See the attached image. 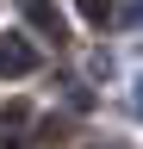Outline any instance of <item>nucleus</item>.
I'll use <instances>...</instances> for the list:
<instances>
[{
  "mask_svg": "<svg viewBox=\"0 0 143 149\" xmlns=\"http://www.w3.org/2000/svg\"><path fill=\"white\" fill-rule=\"evenodd\" d=\"M19 13H25L31 25H38V31L50 37V44H62V37H68V19H62L56 6H50V0H19Z\"/></svg>",
  "mask_w": 143,
  "mask_h": 149,
  "instance_id": "f257e3e1",
  "label": "nucleus"
},
{
  "mask_svg": "<svg viewBox=\"0 0 143 149\" xmlns=\"http://www.w3.org/2000/svg\"><path fill=\"white\" fill-rule=\"evenodd\" d=\"M38 68V56H31L19 37H6V44H0V74H31Z\"/></svg>",
  "mask_w": 143,
  "mask_h": 149,
  "instance_id": "f03ea898",
  "label": "nucleus"
},
{
  "mask_svg": "<svg viewBox=\"0 0 143 149\" xmlns=\"http://www.w3.org/2000/svg\"><path fill=\"white\" fill-rule=\"evenodd\" d=\"M81 13L93 19V25H106V13H112V0H81Z\"/></svg>",
  "mask_w": 143,
  "mask_h": 149,
  "instance_id": "7ed1b4c3",
  "label": "nucleus"
}]
</instances>
